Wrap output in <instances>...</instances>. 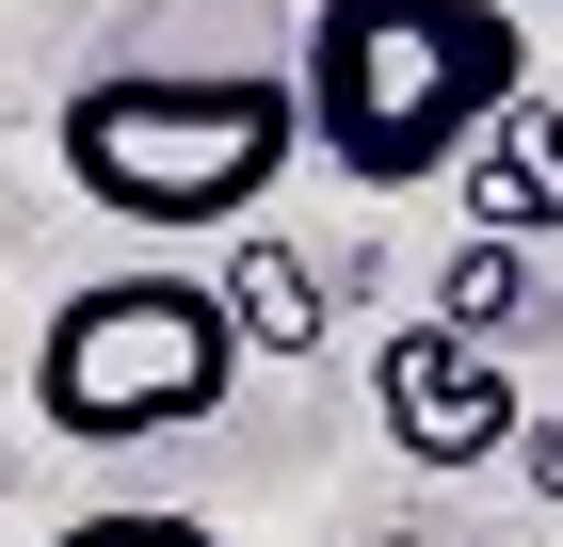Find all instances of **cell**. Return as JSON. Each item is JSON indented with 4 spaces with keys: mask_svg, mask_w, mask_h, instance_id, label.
<instances>
[{
    "mask_svg": "<svg viewBox=\"0 0 563 547\" xmlns=\"http://www.w3.org/2000/svg\"><path fill=\"white\" fill-rule=\"evenodd\" d=\"M48 145L81 177V210L194 242V226H242L306 162V97H290V65H113L48 113Z\"/></svg>",
    "mask_w": 563,
    "mask_h": 547,
    "instance_id": "cell-2",
    "label": "cell"
},
{
    "mask_svg": "<svg viewBox=\"0 0 563 547\" xmlns=\"http://www.w3.org/2000/svg\"><path fill=\"white\" fill-rule=\"evenodd\" d=\"M48 547H210L194 515H162V500H97V515H65Z\"/></svg>",
    "mask_w": 563,
    "mask_h": 547,
    "instance_id": "cell-8",
    "label": "cell"
},
{
    "mask_svg": "<svg viewBox=\"0 0 563 547\" xmlns=\"http://www.w3.org/2000/svg\"><path fill=\"white\" fill-rule=\"evenodd\" d=\"M225 386H242V338H225L210 274H81L33 322V419L81 435V451L194 435V419H225Z\"/></svg>",
    "mask_w": 563,
    "mask_h": 547,
    "instance_id": "cell-3",
    "label": "cell"
},
{
    "mask_svg": "<svg viewBox=\"0 0 563 547\" xmlns=\"http://www.w3.org/2000/svg\"><path fill=\"white\" fill-rule=\"evenodd\" d=\"M210 291H225V338H242V354H274V371L339 338V291H322V258H290V242H242Z\"/></svg>",
    "mask_w": 563,
    "mask_h": 547,
    "instance_id": "cell-6",
    "label": "cell"
},
{
    "mask_svg": "<svg viewBox=\"0 0 563 547\" xmlns=\"http://www.w3.org/2000/svg\"><path fill=\"white\" fill-rule=\"evenodd\" d=\"M290 97L354 194H402V177L467 162V129L499 97H531V17H499V0H322Z\"/></svg>",
    "mask_w": 563,
    "mask_h": 547,
    "instance_id": "cell-1",
    "label": "cell"
},
{
    "mask_svg": "<svg viewBox=\"0 0 563 547\" xmlns=\"http://www.w3.org/2000/svg\"><path fill=\"white\" fill-rule=\"evenodd\" d=\"M419 322H451V338H483V354H516V338H548V274H531V242H451L434 258V306Z\"/></svg>",
    "mask_w": 563,
    "mask_h": 547,
    "instance_id": "cell-7",
    "label": "cell"
},
{
    "mask_svg": "<svg viewBox=\"0 0 563 547\" xmlns=\"http://www.w3.org/2000/svg\"><path fill=\"white\" fill-rule=\"evenodd\" d=\"M371 419H387L402 467H499L531 403H516V354H483L451 322H387L371 338Z\"/></svg>",
    "mask_w": 563,
    "mask_h": 547,
    "instance_id": "cell-4",
    "label": "cell"
},
{
    "mask_svg": "<svg viewBox=\"0 0 563 547\" xmlns=\"http://www.w3.org/2000/svg\"><path fill=\"white\" fill-rule=\"evenodd\" d=\"M451 177H467V226H483V242H548V226H563V113H548V97H499Z\"/></svg>",
    "mask_w": 563,
    "mask_h": 547,
    "instance_id": "cell-5",
    "label": "cell"
},
{
    "mask_svg": "<svg viewBox=\"0 0 563 547\" xmlns=\"http://www.w3.org/2000/svg\"><path fill=\"white\" fill-rule=\"evenodd\" d=\"M516 451H531V483H548V500H563V419H548V403H531V419H516Z\"/></svg>",
    "mask_w": 563,
    "mask_h": 547,
    "instance_id": "cell-9",
    "label": "cell"
}]
</instances>
